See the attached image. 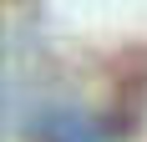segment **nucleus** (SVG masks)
<instances>
[{
    "label": "nucleus",
    "instance_id": "obj_1",
    "mask_svg": "<svg viewBox=\"0 0 147 142\" xmlns=\"http://www.w3.org/2000/svg\"><path fill=\"white\" fill-rule=\"evenodd\" d=\"M30 142H102V132H91L86 122L71 117V112H56V117H41V122H36Z\"/></svg>",
    "mask_w": 147,
    "mask_h": 142
}]
</instances>
